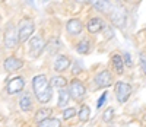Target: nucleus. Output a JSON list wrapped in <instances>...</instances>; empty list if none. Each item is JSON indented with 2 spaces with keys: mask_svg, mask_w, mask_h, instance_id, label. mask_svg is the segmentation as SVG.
Instances as JSON below:
<instances>
[{
  "mask_svg": "<svg viewBox=\"0 0 146 127\" xmlns=\"http://www.w3.org/2000/svg\"><path fill=\"white\" fill-rule=\"evenodd\" d=\"M32 89L34 94L38 99V102L41 104H47L48 101L53 98V89L48 85V80L45 78V74H36L32 79Z\"/></svg>",
  "mask_w": 146,
  "mask_h": 127,
  "instance_id": "nucleus-1",
  "label": "nucleus"
},
{
  "mask_svg": "<svg viewBox=\"0 0 146 127\" xmlns=\"http://www.w3.org/2000/svg\"><path fill=\"white\" fill-rule=\"evenodd\" d=\"M34 29H35V27H34L32 19L22 18L19 21V23H18V29H16L18 31V40H19V43H25L28 38L32 35Z\"/></svg>",
  "mask_w": 146,
  "mask_h": 127,
  "instance_id": "nucleus-2",
  "label": "nucleus"
},
{
  "mask_svg": "<svg viewBox=\"0 0 146 127\" xmlns=\"http://www.w3.org/2000/svg\"><path fill=\"white\" fill-rule=\"evenodd\" d=\"M130 95H131V86L129 83H126V82H117L115 83V96H117V101L120 104L127 102Z\"/></svg>",
  "mask_w": 146,
  "mask_h": 127,
  "instance_id": "nucleus-3",
  "label": "nucleus"
},
{
  "mask_svg": "<svg viewBox=\"0 0 146 127\" xmlns=\"http://www.w3.org/2000/svg\"><path fill=\"white\" fill-rule=\"evenodd\" d=\"M69 95L73 98V99H80L85 94H86V88L85 85L79 80V79H73L70 83H69Z\"/></svg>",
  "mask_w": 146,
  "mask_h": 127,
  "instance_id": "nucleus-4",
  "label": "nucleus"
},
{
  "mask_svg": "<svg viewBox=\"0 0 146 127\" xmlns=\"http://www.w3.org/2000/svg\"><path fill=\"white\" fill-rule=\"evenodd\" d=\"M110 19H111L113 25L117 28H123L126 25V12L123 7L120 6H114V9L110 13Z\"/></svg>",
  "mask_w": 146,
  "mask_h": 127,
  "instance_id": "nucleus-5",
  "label": "nucleus"
},
{
  "mask_svg": "<svg viewBox=\"0 0 146 127\" xmlns=\"http://www.w3.org/2000/svg\"><path fill=\"white\" fill-rule=\"evenodd\" d=\"M19 40H18V31L15 29L13 25H9L6 32H5V45L6 48H15L18 45Z\"/></svg>",
  "mask_w": 146,
  "mask_h": 127,
  "instance_id": "nucleus-6",
  "label": "nucleus"
},
{
  "mask_svg": "<svg viewBox=\"0 0 146 127\" xmlns=\"http://www.w3.org/2000/svg\"><path fill=\"white\" fill-rule=\"evenodd\" d=\"M44 47H45V44H44L42 37H34V38L29 40V53H31V56L34 59L38 57L42 53Z\"/></svg>",
  "mask_w": 146,
  "mask_h": 127,
  "instance_id": "nucleus-7",
  "label": "nucleus"
},
{
  "mask_svg": "<svg viewBox=\"0 0 146 127\" xmlns=\"http://www.w3.org/2000/svg\"><path fill=\"white\" fill-rule=\"evenodd\" d=\"M95 83L98 85L100 88H108V86H111V83H113V76H111V73H110L108 70L100 72L98 74L95 76Z\"/></svg>",
  "mask_w": 146,
  "mask_h": 127,
  "instance_id": "nucleus-8",
  "label": "nucleus"
},
{
  "mask_svg": "<svg viewBox=\"0 0 146 127\" xmlns=\"http://www.w3.org/2000/svg\"><path fill=\"white\" fill-rule=\"evenodd\" d=\"M23 86H25V82H23L22 78H13L9 83H7V94L13 95V94H18L23 89Z\"/></svg>",
  "mask_w": 146,
  "mask_h": 127,
  "instance_id": "nucleus-9",
  "label": "nucleus"
},
{
  "mask_svg": "<svg viewBox=\"0 0 146 127\" xmlns=\"http://www.w3.org/2000/svg\"><path fill=\"white\" fill-rule=\"evenodd\" d=\"M3 66H5L6 72H16L18 69H21L23 66V61L16 57H7L3 63Z\"/></svg>",
  "mask_w": 146,
  "mask_h": 127,
  "instance_id": "nucleus-10",
  "label": "nucleus"
},
{
  "mask_svg": "<svg viewBox=\"0 0 146 127\" xmlns=\"http://www.w3.org/2000/svg\"><path fill=\"white\" fill-rule=\"evenodd\" d=\"M66 29L70 35H79L83 29V25L79 19H70L66 25Z\"/></svg>",
  "mask_w": 146,
  "mask_h": 127,
  "instance_id": "nucleus-11",
  "label": "nucleus"
},
{
  "mask_svg": "<svg viewBox=\"0 0 146 127\" xmlns=\"http://www.w3.org/2000/svg\"><path fill=\"white\" fill-rule=\"evenodd\" d=\"M69 66H70V60H69V57H66V56H58V57L56 59V61H54V70L58 72V73L67 70Z\"/></svg>",
  "mask_w": 146,
  "mask_h": 127,
  "instance_id": "nucleus-12",
  "label": "nucleus"
},
{
  "mask_svg": "<svg viewBox=\"0 0 146 127\" xmlns=\"http://www.w3.org/2000/svg\"><path fill=\"white\" fill-rule=\"evenodd\" d=\"M104 28V25H102V21L100 18H92L89 22H88V31L91 34H96V32H100L102 31Z\"/></svg>",
  "mask_w": 146,
  "mask_h": 127,
  "instance_id": "nucleus-13",
  "label": "nucleus"
},
{
  "mask_svg": "<svg viewBox=\"0 0 146 127\" xmlns=\"http://www.w3.org/2000/svg\"><path fill=\"white\" fill-rule=\"evenodd\" d=\"M38 127H62V123H60L58 118L47 117V118L38 121Z\"/></svg>",
  "mask_w": 146,
  "mask_h": 127,
  "instance_id": "nucleus-14",
  "label": "nucleus"
},
{
  "mask_svg": "<svg viewBox=\"0 0 146 127\" xmlns=\"http://www.w3.org/2000/svg\"><path fill=\"white\" fill-rule=\"evenodd\" d=\"M50 86L51 88H57V89H63V88L67 86V80L63 76H54V78L50 80Z\"/></svg>",
  "mask_w": 146,
  "mask_h": 127,
  "instance_id": "nucleus-15",
  "label": "nucleus"
},
{
  "mask_svg": "<svg viewBox=\"0 0 146 127\" xmlns=\"http://www.w3.org/2000/svg\"><path fill=\"white\" fill-rule=\"evenodd\" d=\"M69 98H70V95H69V92H67L66 89H60V91H58V101H57V107H60V108H64V107L67 105V102H69Z\"/></svg>",
  "mask_w": 146,
  "mask_h": 127,
  "instance_id": "nucleus-16",
  "label": "nucleus"
},
{
  "mask_svg": "<svg viewBox=\"0 0 146 127\" xmlns=\"http://www.w3.org/2000/svg\"><path fill=\"white\" fill-rule=\"evenodd\" d=\"M113 64H114V69L118 74H121L124 72V61H123V57L121 56H118V54L113 56Z\"/></svg>",
  "mask_w": 146,
  "mask_h": 127,
  "instance_id": "nucleus-17",
  "label": "nucleus"
},
{
  "mask_svg": "<svg viewBox=\"0 0 146 127\" xmlns=\"http://www.w3.org/2000/svg\"><path fill=\"white\" fill-rule=\"evenodd\" d=\"M19 107H21V110H22V111L28 112V111L32 108V101H31V96H29V95H23V96L21 98V101H19Z\"/></svg>",
  "mask_w": 146,
  "mask_h": 127,
  "instance_id": "nucleus-18",
  "label": "nucleus"
},
{
  "mask_svg": "<svg viewBox=\"0 0 146 127\" xmlns=\"http://www.w3.org/2000/svg\"><path fill=\"white\" fill-rule=\"evenodd\" d=\"M78 116H79V120L82 123L88 121L89 117H91V108H89V105H82L80 110H79V112H78Z\"/></svg>",
  "mask_w": 146,
  "mask_h": 127,
  "instance_id": "nucleus-19",
  "label": "nucleus"
},
{
  "mask_svg": "<svg viewBox=\"0 0 146 127\" xmlns=\"http://www.w3.org/2000/svg\"><path fill=\"white\" fill-rule=\"evenodd\" d=\"M89 48H91V44H89L88 38H83V40L76 45L78 53H80V54H88V53H89Z\"/></svg>",
  "mask_w": 146,
  "mask_h": 127,
  "instance_id": "nucleus-20",
  "label": "nucleus"
},
{
  "mask_svg": "<svg viewBox=\"0 0 146 127\" xmlns=\"http://www.w3.org/2000/svg\"><path fill=\"white\" fill-rule=\"evenodd\" d=\"M89 2L92 3V6L96 10H100V12H105L107 7H108V5H110L107 0H89Z\"/></svg>",
  "mask_w": 146,
  "mask_h": 127,
  "instance_id": "nucleus-21",
  "label": "nucleus"
},
{
  "mask_svg": "<svg viewBox=\"0 0 146 127\" xmlns=\"http://www.w3.org/2000/svg\"><path fill=\"white\" fill-rule=\"evenodd\" d=\"M50 112H51L50 108H41V110H38L36 114H35V121L38 123V121H41V120H44L47 117H50Z\"/></svg>",
  "mask_w": 146,
  "mask_h": 127,
  "instance_id": "nucleus-22",
  "label": "nucleus"
},
{
  "mask_svg": "<svg viewBox=\"0 0 146 127\" xmlns=\"http://www.w3.org/2000/svg\"><path fill=\"white\" fill-rule=\"evenodd\" d=\"M113 117H114V108L113 107H110V108H107L105 111H104V114H102V120L105 121V123H110L113 120Z\"/></svg>",
  "mask_w": 146,
  "mask_h": 127,
  "instance_id": "nucleus-23",
  "label": "nucleus"
},
{
  "mask_svg": "<svg viewBox=\"0 0 146 127\" xmlns=\"http://www.w3.org/2000/svg\"><path fill=\"white\" fill-rule=\"evenodd\" d=\"M73 116H76V110H75V108H66V110L63 111V118H64V120H69V118H72Z\"/></svg>",
  "mask_w": 146,
  "mask_h": 127,
  "instance_id": "nucleus-24",
  "label": "nucleus"
},
{
  "mask_svg": "<svg viewBox=\"0 0 146 127\" xmlns=\"http://www.w3.org/2000/svg\"><path fill=\"white\" fill-rule=\"evenodd\" d=\"M139 63H140V67H142L143 73L146 74V53H140L139 54Z\"/></svg>",
  "mask_w": 146,
  "mask_h": 127,
  "instance_id": "nucleus-25",
  "label": "nucleus"
},
{
  "mask_svg": "<svg viewBox=\"0 0 146 127\" xmlns=\"http://www.w3.org/2000/svg\"><path fill=\"white\" fill-rule=\"evenodd\" d=\"M105 101H107V92H104L102 95H101V98L98 99V102H96V108H102V105L105 104Z\"/></svg>",
  "mask_w": 146,
  "mask_h": 127,
  "instance_id": "nucleus-26",
  "label": "nucleus"
},
{
  "mask_svg": "<svg viewBox=\"0 0 146 127\" xmlns=\"http://www.w3.org/2000/svg\"><path fill=\"white\" fill-rule=\"evenodd\" d=\"M79 72H82V66H80V61L75 63V66H73V74H78Z\"/></svg>",
  "mask_w": 146,
  "mask_h": 127,
  "instance_id": "nucleus-27",
  "label": "nucleus"
},
{
  "mask_svg": "<svg viewBox=\"0 0 146 127\" xmlns=\"http://www.w3.org/2000/svg\"><path fill=\"white\" fill-rule=\"evenodd\" d=\"M123 57H124L126 64H127V66H131V59H130V54H129V53H124V54H123Z\"/></svg>",
  "mask_w": 146,
  "mask_h": 127,
  "instance_id": "nucleus-28",
  "label": "nucleus"
},
{
  "mask_svg": "<svg viewBox=\"0 0 146 127\" xmlns=\"http://www.w3.org/2000/svg\"><path fill=\"white\" fill-rule=\"evenodd\" d=\"M102 31H105V38H110V37H113V29L111 28H104Z\"/></svg>",
  "mask_w": 146,
  "mask_h": 127,
  "instance_id": "nucleus-29",
  "label": "nucleus"
},
{
  "mask_svg": "<svg viewBox=\"0 0 146 127\" xmlns=\"http://www.w3.org/2000/svg\"><path fill=\"white\" fill-rule=\"evenodd\" d=\"M76 2H78V3H88L89 0H76Z\"/></svg>",
  "mask_w": 146,
  "mask_h": 127,
  "instance_id": "nucleus-30",
  "label": "nucleus"
},
{
  "mask_svg": "<svg viewBox=\"0 0 146 127\" xmlns=\"http://www.w3.org/2000/svg\"><path fill=\"white\" fill-rule=\"evenodd\" d=\"M127 2H131V0H127Z\"/></svg>",
  "mask_w": 146,
  "mask_h": 127,
  "instance_id": "nucleus-31",
  "label": "nucleus"
}]
</instances>
